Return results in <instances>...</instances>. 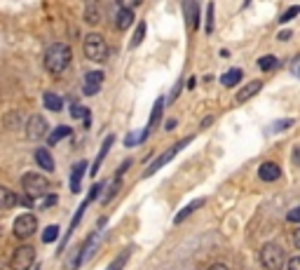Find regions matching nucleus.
<instances>
[{
	"instance_id": "obj_10",
	"label": "nucleus",
	"mask_w": 300,
	"mask_h": 270,
	"mask_svg": "<svg viewBox=\"0 0 300 270\" xmlns=\"http://www.w3.org/2000/svg\"><path fill=\"white\" fill-rule=\"evenodd\" d=\"M82 17H85V21L89 26H96L98 21H101V17H104L101 3H98V0H85V12H82Z\"/></svg>"
},
{
	"instance_id": "obj_3",
	"label": "nucleus",
	"mask_w": 300,
	"mask_h": 270,
	"mask_svg": "<svg viewBox=\"0 0 300 270\" xmlns=\"http://www.w3.org/2000/svg\"><path fill=\"white\" fill-rule=\"evenodd\" d=\"M284 261H286V252H284L279 245H275V242H268V245L260 249V263H263V268L282 270Z\"/></svg>"
},
{
	"instance_id": "obj_4",
	"label": "nucleus",
	"mask_w": 300,
	"mask_h": 270,
	"mask_svg": "<svg viewBox=\"0 0 300 270\" xmlns=\"http://www.w3.org/2000/svg\"><path fill=\"white\" fill-rule=\"evenodd\" d=\"M21 186H24V191H26V197L36 200V197H43L45 193H47L49 181L43 176V174L28 172V174H24V176H21Z\"/></svg>"
},
{
	"instance_id": "obj_2",
	"label": "nucleus",
	"mask_w": 300,
	"mask_h": 270,
	"mask_svg": "<svg viewBox=\"0 0 300 270\" xmlns=\"http://www.w3.org/2000/svg\"><path fill=\"white\" fill-rule=\"evenodd\" d=\"M85 56L94 64H101L108 59V43L101 33H89L85 38Z\"/></svg>"
},
{
	"instance_id": "obj_6",
	"label": "nucleus",
	"mask_w": 300,
	"mask_h": 270,
	"mask_svg": "<svg viewBox=\"0 0 300 270\" xmlns=\"http://www.w3.org/2000/svg\"><path fill=\"white\" fill-rule=\"evenodd\" d=\"M36 263V249L31 245H21L12 254V270H31Z\"/></svg>"
},
{
	"instance_id": "obj_8",
	"label": "nucleus",
	"mask_w": 300,
	"mask_h": 270,
	"mask_svg": "<svg viewBox=\"0 0 300 270\" xmlns=\"http://www.w3.org/2000/svg\"><path fill=\"white\" fill-rule=\"evenodd\" d=\"M12 230H14V235H17L19 239L31 237V235L38 230V219H36V214H31V212H28V214L17 216V219H14Z\"/></svg>"
},
{
	"instance_id": "obj_9",
	"label": "nucleus",
	"mask_w": 300,
	"mask_h": 270,
	"mask_svg": "<svg viewBox=\"0 0 300 270\" xmlns=\"http://www.w3.org/2000/svg\"><path fill=\"white\" fill-rule=\"evenodd\" d=\"M47 134V123H45L43 115H31L28 123H26V136L31 141H40L43 136Z\"/></svg>"
},
{
	"instance_id": "obj_24",
	"label": "nucleus",
	"mask_w": 300,
	"mask_h": 270,
	"mask_svg": "<svg viewBox=\"0 0 300 270\" xmlns=\"http://www.w3.org/2000/svg\"><path fill=\"white\" fill-rule=\"evenodd\" d=\"M66 136H71V127H66V125H61V127H56L52 134L47 136V143L49 146H54V143H59L61 139H66Z\"/></svg>"
},
{
	"instance_id": "obj_7",
	"label": "nucleus",
	"mask_w": 300,
	"mask_h": 270,
	"mask_svg": "<svg viewBox=\"0 0 300 270\" xmlns=\"http://www.w3.org/2000/svg\"><path fill=\"white\" fill-rule=\"evenodd\" d=\"M101 186L104 184H94L92 188H89V195H87V200L82 204L78 207V212H75V216H73V221H71V226H68V233H66V237H63V242H61V247H59V252H63V247H66V242H68V237L73 235V230L78 228V223H80V219H82V214H85V209H87V204L92 202V200H96L98 197V193H101Z\"/></svg>"
},
{
	"instance_id": "obj_12",
	"label": "nucleus",
	"mask_w": 300,
	"mask_h": 270,
	"mask_svg": "<svg viewBox=\"0 0 300 270\" xmlns=\"http://www.w3.org/2000/svg\"><path fill=\"white\" fill-rule=\"evenodd\" d=\"M258 176H260V181H268V184L279 181V176H282V167L277 165V162H263V165L258 167Z\"/></svg>"
},
{
	"instance_id": "obj_21",
	"label": "nucleus",
	"mask_w": 300,
	"mask_h": 270,
	"mask_svg": "<svg viewBox=\"0 0 300 270\" xmlns=\"http://www.w3.org/2000/svg\"><path fill=\"white\" fill-rule=\"evenodd\" d=\"M134 24V12L131 10H120L115 17V26L120 28V31H127L129 26Z\"/></svg>"
},
{
	"instance_id": "obj_23",
	"label": "nucleus",
	"mask_w": 300,
	"mask_h": 270,
	"mask_svg": "<svg viewBox=\"0 0 300 270\" xmlns=\"http://www.w3.org/2000/svg\"><path fill=\"white\" fill-rule=\"evenodd\" d=\"M239 80H242V71H239V68H230L227 73H223L221 85L223 87H235V85H239Z\"/></svg>"
},
{
	"instance_id": "obj_43",
	"label": "nucleus",
	"mask_w": 300,
	"mask_h": 270,
	"mask_svg": "<svg viewBox=\"0 0 300 270\" xmlns=\"http://www.w3.org/2000/svg\"><path fill=\"white\" fill-rule=\"evenodd\" d=\"M288 38H291V33H288V31H284V33H279V40H288Z\"/></svg>"
},
{
	"instance_id": "obj_17",
	"label": "nucleus",
	"mask_w": 300,
	"mask_h": 270,
	"mask_svg": "<svg viewBox=\"0 0 300 270\" xmlns=\"http://www.w3.org/2000/svg\"><path fill=\"white\" fill-rule=\"evenodd\" d=\"M115 143V136H106V141H104V146H101V151H98V155H96V160H94V165H92V176H96V172L101 169V162L106 160V155H108V151H111V146Z\"/></svg>"
},
{
	"instance_id": "obj_1",
	"label": "nucleus",
	"mask_w": 300,
	"mask_h": 270,
	"mask_svg": "<svg viewBox=\"0 0 300 270\" xmlns=\"http://www.w3.org/2000/svg\"><path fill=\"white\" fill-rule=\"evenodd\" d=\"M71 56H73V52H71V47L63 43H54L52 47H47V52H45V68H47L49 73H63L68 68V64H71Z\"/></svg>"
},
{
	"instance_id": "obj_25",
	"label": "nucleus",
	"mask_w": 300,
	"mask_h": 270,
	"mask_svg": "<svg viewBox=\"0 0 300 270\" xmlns=\"http://www.w3.org/2000/svg\"><path fill=\"white\" fill-rule=\"evenodd\" d=\"M143 38H146V21H139L136 24V31H134V38H131V43L129 47H139L143 43Z\"/></svg>"
},
{
	"instance_id": "obj_31",
	"label": "nucleus",
	"mask_w": 300,
	"mask_h": 270,
	"mask_svg": "<svg viewBox=\"0 0 300 270\" xmlns=\"http://www.w3.org/2000/svg\"><path fill=\"white\" fill-rule=\"evenodd\" d=\"M300 14V7L298 5H293V7H288L286 12L282 14V17H279V21H282V24H286V21H291V19H295Z\"/></svg>"
},
{
	"instance_id": "obj_28",
	"label": "nucleus",
	"mask_w": 300,
	"mask_h": 270,
	"mask_svg": "<svg viewBox=\"0 0 300 270\" xmlns=\"http://www.w3.org/2000/svg\"><path fill=\"white\" fill-rule=\"evenodd\" d=\"M71 115H73L75 120H92V117H89V111H87L85 106H78V104L71 108Z\"/></svg>"
},
{
	"instance_id": "obj_32",
	"label": "nucleus",
	"mask_w": 300,
	"mask_h": 270,
	"mask_svg": "<svg viewBox=\"0 0 300 270\" xmlns=\"http://www.w3.org/2000/svg\"><path fill=\"white\" fill-rule=\"evenodd\" d=\"M141 3H143V0H117L120 10H131V12H134V10L141 5Z\"/></svg>"
},
{
	"instance_id": "obj_15",
	"label": "nucleus",
	"mask_w": 300,
	"mask_h": 270,
	"mask_svg": "<svg viewBox=\"0 0 300 270\" xmlns=\"http://www.w3.org/2000/svg\"><path fill=\"white\" fill-rule=\"evenodd\" d=\"M85 172H87V160H80V162H75L73 172H71V191H73V193H80Z\"/></svg>"
},
{
	"instance_id": "obj_33",
	"label": "nucleus",
	"mask_w": 300,
	"mask_h": 270,
	"mask_svg": "<svg viewBox=\"0 0 300 270\" xmlns=\"http://www.w3.org/2000/svg\"><path fill=\"white\" fill-rule=\"evenodd\" d=\"M117 191H120V178H115V184H113L111 188H108V193H106V197L101 200V202H104V204H108V202L113 200V197H115V193H117Z\"/></svg>"
},
{
	"instance_id": "obj_13",
	"label": "nucleus",
	"mask_w": 300,
	"mask_h": 270,
	"mask_svg": "<svg viewBox=\"0 0 300 270\" xmlns=\"http://www.w3.org/2000/svg\"><path fill=\"white\" fill-rule=\"evenodd\" d=\"M260 89H263V82H260V80H251L249 85H244L242 89H239L235 99H237V104H244V101H249V99L256 97Z\"/></svg>"
},
{
	"instance_id": "obj_38",
	"label": "nucleus",
	"mask_w": 300,
	"mask_h": 270,
	"mask_svg": "<svg viewBox=\"0 0 300 270\" xmlns=\"http://www.w3.org/2000/svg\"><path fill=\"white\" fill-rule=\"evenodd\" d=\"M288 270H300V256H293L288 261Z\"/></svg>"
},
{
	"instance_id": "obj_26",
	"label": "nucleus",
	"mask_w": 300,
	"mask_h": 270,
	"mask_svg": "<svg viewBox=\"0 0 300 270\" xmlns=\"http://www.w3.org/2000/svg\"><path fill=\"white\" fill-rule=\"evenodd\" d=\"M258 66H260V71H275V68H279V62H277V56H260L258 59Z\"/></svg>"
},
{
	"instance_id": "obj_42",
	"label": "nucleus",
	"mask_w": 300,
	"mask_h": 270,
	"mask_svg": "<svg viewBox=\"0 0 300 270\" xmlns=\"http://www.w3.org/2000/svg\"><path fill=\"white\" fill-rule=\"evenodd\" d=\"M293 242H295V247H298V249H300V228H298V230H295V233H293Z\"/></svg>"
},
{
	"instance_id": "obj_34",
	"label": "nucleus",
	"mask_w": 300,
	"mask_h": 270,
	"mask_svg": "<svg viewBox=\"0 0 300 270\" xmlns=\"http://www.w3.org/2000/svg\"><path fill=\"white\" fill-rule=\"evenodd\" d=\"M207 33H214V3H209L207 10Z\"/></svg>"
},
{
	"instance_id": "obj_37",
	"label": "nucleus",
	"mask_w": 300,
	"mask_h": 270,
	"mask_svg": "<svg viewBox=\"0 0 300 270\" xmlns=\"http://www.w3.org/2000/svg\"><path fill=\"white\" fill-rule=\"evenodd\" d=\"M291 73L295 75V78H300V54L293 59V64H291Z\"/></svg>"
},
{
	"instance_id": "obj_16",
	"label": "nucleus",
	"mask_w": 300,
	"mask_h": 270,
	"mask_svg": "<svg viewBox=\"0 0 300 270\" xmlns=\"http://www.w3.org/2000/svg\"><path fill=\"white\" fill-rule=\"evenodd\" d=\"M183 7H185V21H188V28L195 31L197 24H199V7H197L195 0H183Z\"/></svg>"
},
{
	"instance_id": "obj_39",
	"label": "nucleus",
	"mask_w": 300,
	"mask_h": 270,
	"mask_svg": "<svg viewBox=\"0 0 300 270\" xmlns=\"http://www.w3.org/2000/svg\"><path fill=\"white\" fill-rule=\"evenodd\" d=\"M129 165H131V160H124V165L120 167V169H117V178H120L124 172H127V169H129Z\"/></svg>"
},
{
	"instance_id": "obj_11",
	"label": "nucleus",
	"mask_w": 300,
	"mask_h": 270,
	"mask_svg": "<svg viewBox=\"0 0 300 270\" xmlns=\"http://www.w3.org/2000/svg\"><path fill=\"white\" fill-rule=\"evenodd\" d=\"M101 85H104V73H101V71H89V73L85 75L82 92H85L87 97H92V94H96L98 89H101Z\"/></svg>"
},
{
	"instance_id": "obj_40",
	"label": "nucleus",
	"mask_w": 300,
	"mask_h": 270,
	"mask_svg": "<svg viewBox=\"0 0 300 270\" xmlns=\"http://www.w3.org/2000/svg\"><path fill=\"white\" fill-rule=\"evenodd\" d=\"M209 270H230V268H227L225 263H214V265H211V268H209Z\"/></svg>"
},
{
	"instance_id": "obj_44",
	"label": "nucleus",
	"mask_w": 300,
	"mask_h": 270,
	"mask_svg": "<svg viewBox=\"0 0 300 270\" xmlns=\"http://www.w3.org/2000/svg\"><path fill=\"white\" fill-rule=\"evenodd\" d=\"M293 158H295V162L300 165V148H295V151H293Z\"/></svg>"
},
{
	"instance_id": "obj_18",
	"label": "nucleus",
	"mask_w": 300,
	"mask_h": 270,
	"mask_svg": "<svg viewBox=\"0 0 300 270\" xmlns=\"http://www.w3.org/2000/svg\"><path fill=\"white\" fill-rule=\"evenodd\" d=\"M36 162L43 167L45 172H54V158L49 153L47 148H38L36 151Z\"/></svg>"
},
{
	"instance_id": "obj_19",
	"label": "nucleus",
	"mask_w": 300,
	"mask_h": 270,
	"mask_svg": "<svg viewBox=\"0 0 300 270\" xmlns=\"http://www.w3.org/2000/svg\"><path fill=\"white\" fill-rule=\"evenodd\" d=\"M204 202H207V200H202V197H197V200H192V202H190L188 207H183L181 212H178V214H176V219H174V223H183L185 219H188V216L192 214V212H197L199 207H204Z\"/></svg>"
},
{
	"instance_id": "obj_27",
	"label": "nucleus",
	"mask_w": 300,
	"mask_h": 270,
	"mask_svg": "<svg viewBox=\"0 0 300 270\" xmlns=\"http://www.w3.org/2000/svg\"><path fill=\"white\" fill-rule=\"evenodd\" d=\"M56 237H59V226H47V228L43 230V242H45V245L54 242Z\"/></svg>"
},
{
	"instance_id": "obj_41",
	"label": "nucleus",
	"mask_w": 300,
	"mask_h": 270,
	"mask_svg": "<svg viewBox=\"0 0 300 270\" xmlns=\"http://www.w3.org/2000/svg\"><path fill=\"white\" fill-rule=\"evenodd\" d=\"M164 129H166V132H172V129H176V120H169V123L164 125Z\"/></svg>"
},
{
	"instance_id": "obj_35",
	"label": "nucleus",
	"mask_w": 300,
	"mask_h": 270,
	"mask_svg": "<svg viewBox=\"0 0 300 270\" xmlns=\"http://www.w3.org/2000/svg\"><path fill=\"white\" fill-rule=\"evenodd\" d=\"M56 200H59V197H56V195H43V202L38 204V207H40V209L54 207V204H56Z\"/></svg>"
},
{
	"instance_id": "obj_14",
	"label": "nucleus",
	"mask_w": 300,
	"mask_h": 270,
	"mask_svg": "<svg viewBox=\"0 0 300 270\" xmlns=\"http://www.w3.org/2000/svg\"><path fill=\"white\" fill-rule=\"evenodd\" d=\"M162 108H164V97H159L157 101H155V106H153V113H150V120H148V125H146V129H143L141 134H143V139H148V134L155 129V125L159 123V117H162Z\"/></svg>"
},
{
	"instance_id": "obj_20",
	"label": "nucleus",
	"mask_w": 300,
	"mask_h": 270,
	"mask_svg": "<svg viewBox=\"0 0 300 270\" xmlns=\"http://www.w3.org/2000/svg\"><path fill=\"white\" fill-rule=\"evenodd\" d=\"M17 202H19V197L14 195V193L10 191V188L0 186V209H12Z\"/></svg>"
},
{
	"instance_id": "obj_22",
	"label": "nucleus",
	"mask_w": 300,
	"mask_h": 270,
	"mask_svg": "<svg viewBox=\"0 0 300 270\" xmlns=\"http://www.w3.org/2000/svg\"><path fill=\"white\" fill-rule=\"evenodd\" d=\"M43 104H45V108L59 113V111H61V106H63V101H61V97H56L54 92H45L43 94Z\"/></svg>"
},
{
	"instance_id": "obj_36",
	"label": "nucleus",
	"mask_w": 300,
	"mask_h": 270,
	"mask_svg": "<svg viewBox=\"0 0 300 270\" xmlns=\"http://www.w3.org/2000/svg\"><path fill=\"white\" fill-rule=\"evenodd\" d=\"M286 221H291V223H300V207H293L291 212L286 214Z\"/></svg>"
},
{
	"instance_id": "obj_5",
	"label": "nucleus",
	"mask_w": 300,
	"mask_h": 270,
	"mask_svg": "<svg viewBox=\"0 0 300 270\" xmlns=\"http://www.w3.org/2000/svg\"><path fill=\"white\" fill-rule=\"evenodd\" d=\"M190 141H192V136H188V139H183V141H176L172 148H169V151H164V153L159 155V158L155 160L153 165H150V167H146V172H143V176H153L155 172H159V169H162V167H164L166 162H172V160H174V155H176L178 151H183V148L188 146Z\"/></svg>"
},
{
	"instance_id": "obj_29",
	"label": "nucleus",
	"mask_w": 300,
	"mask_h": 270,
	"mask_svg": "<svg viewBox=\"0 0 300 270\" xmlns=\"http://www.w3.org/2000/svg\"><path fill=\"white\" fill-rule=\"evenodd\" d=\"M127 256H129V249H124V252L120 254V256H117L115 261H113V263L108 265L106 270H122V268H124V263H127Z\"/></svg>"
},
{
	"instance_id": "obj_30",
	"label": "nucleus",
	"mask_w": 300,
	"mask_h": 270,
	"mask_svg": "<svg viewBox=\"0 0 300 270\" xmlns=\"http://www.w3.org/2000/svg\"><path fill=\"white\" fill-rule=\"evenodd\" d=\"M146 139H143L141 132H134V134H127V139H124V146L131 148V146H139V143H143Z\"/></svg>"
}]
</instances>
